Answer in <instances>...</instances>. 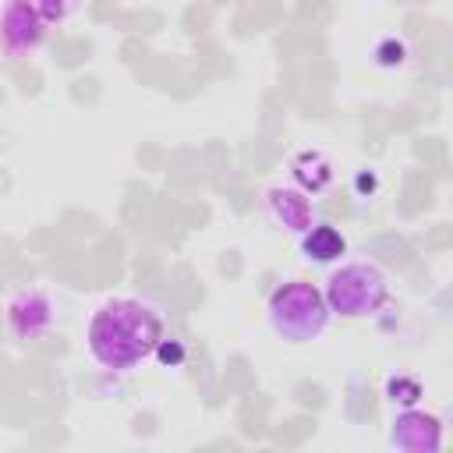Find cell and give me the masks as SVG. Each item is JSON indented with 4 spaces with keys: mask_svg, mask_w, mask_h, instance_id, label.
Instances as JSON below:
<instances>
[{
    "mask_svg": "<svg viewBox=\"0 0 453 453\" xmlns=\"http://www.w3.org/2000/svg\"><path fill=\"white\" fill-rule=\"evenodd\" d=\"M32 4L42 14V21H64L74 11V0H32Z\"/></svg>",
    "mask_w": 453,
    "mask_h": 453,
    "instance_id": "8fae6325",
    "label": "cell"
},
{
    "mask_svg": "<svg viewBox=\"0 0 453 453\" xmlns=\"http://www.w3.org/2000/svg\"><path fill=\"white\" fill-rule=\"evenodd\" d=\"M389 442H393L396 449H439V442H442V425H439L435 414L403 411V414L393 418Z\"/></svg>",
    "mask_w": 453,
    "mask_h": 453,
    "instance_id": "8992f818",
    "label": "cell"
},
{
    "mask_svg": "<svg viewBox=\"0 0 453 453\" xmlns=\"http://www.w3.org/2000/svg\"><path fill=\"white\" fill-rule=\"evenodd\" d=\"M322 297L329 304V315L365 319V315H375L386 304L389 283H386V273L375 262H343L329 273Z\"/></svg>",
    "mask_w": 453,
    "mask_h": 453,
    "instance_id": "3957f363",
    "label": "cell"
},
{
    "mask_svg": "<svg viewBox=\"0 0 453 453\" xmlns=\"http://www.w3.org/2000/svg\"><path fill=\"white\" fill-rule=\"evenodd\" d=\"M301 251L311 262H340L347 255V237L333 223H311L301 234Z\"/></svg>",
    "mask_w": 453,
    "mask_h": 453,
    "instance_id": "ba28073f",
    "label": "cell"
},
{
    "mask_svg": "<svg viewBox=\"0 0 453 453\" xmlns=\"http://www.w3.org/2000/svg\"><path fill=\"white\" fill-rule=\"evenodd\" d=\"M290 173L294 180L301 184V191L308 195H319L329 180H333V163L322 149H301L294 159H290Z\"/></svg>",
    "mask_w": 453,
    "mask_h": 453,
    "instance_id": "9c48e42d",
    "label": "cell"
},
{
    "mask_svg": "<svg viewBox=\"0 0 453 453\" xmlns=\"http://www.w3.org/2000/svg\"><path fill=\"white\" fill-rule=\"evenodd\" d=\"M42 14L35 11L32 0H7L0 11V46L7 53H25L42 42Z\"/></svg>",
    "mask_w": 453,
    "mask_h": 453,
    "instance_id": "277c9868",
    "label": "cell"
},
{
    "mask_svg": "<svg viewBox=\"0 0 453 453\" xmlns=\"http://www.w3.org/2000/svg\"><path fill=\"white\" fill-rule=\"evenodd\" d=\"M163 315L156 304L142 297H110L103 301L85 329L88 354L106 372H131L145 357H152L163 333Z\"/></svg>",
    "mask_w": 453,
    "mask_h": 453,
    "instance_id": "6da1fadb",
    "label": "cell"
},
{
    "mask_svg": "<svg viewBox=\"0 0 453 453\" xmlns=\"http://www.w3.org/2000/svg\"><path fill=\"white\" fill-rule=\"evenodd\" d=\"M152 354H156L163 365H177V361L184 357V347H180L177 340H166V336H163V340L156 343V350H152Z\"/></svg>",
    "mask_w": 453,
    "mask_h": 453,
    "instance_id": "4fadbf2b",
    "label": "cell"
},
{
    "mask_svg": "<svg viewBox=\"0 0 453 453\" xmlns=\"http://www.w3.org/2000/svg\"><path fill=\"white\" fill-rule=\"evenodd\" d=\"M326 322H329V304L315 283L287 280L269 294V326L287 343H308L322 336Z\"/></svg>",
    "mask_w": 453,
    "mask_h": 453,
    "instance_id": "7a4b0ae2",
    "label": "cell"
},
{
    "mask_svg": "<svg viewBox=\"0 0 453 453\" xmlns=\"http://www.w3.org/2000/svg\"><path fill=\"white\" fill-rule=\"evenodd\" d=\"M53 326V301L46 290H21L7 304V329L18 340H35Z\"/></svg>",
    "mask_w": 453,
    "mask_h": 453,
    "instance_id": "5b68a950",
    "label": "cell"
},
{
    "mask_svg": "<svg viewBox=\"0 0 453 453\" xmlns=\"http://www.w3.org/2000/svg\"><path fill=\"white\" fill-rule=\"evenodd\" d=\"M265 205H269V216H273L280 226L294 230V234H304V230L315 223L311 198H308V191H301V188H283V184H276V188L265 191Z\"/></svg>",
    "mask_w": 453,
    "mask_h": 453,
    "instance_id": "52a82bcc",
    "label": "cell"
},
{
    "mask_svg": "<svg viewBox=\"0 0 453 453\" xmlns=\"http://www.w3.org/2000/svg\"><path fill=\"white\" fill-rule=\"evenodd\" d=\"M375 57H379V64H386V67L403 64V42L386 39V42H379V46H375Z\"/></svg>",
    "mask_w": 453,
    "mask_h": 453,
    "instance_id": "7c38bea8",
    "label": "cell"
},
{
    "mask_svg": "<svg viewBox=\"0 0 453 453\" xmlns=\"http://www.w3.org/2000/svg\"><path fill=\"white\" fill-rule=\"evenodd\" d=\"M386 393H389L393 403H400V407H414V403L421 400V382H418V379H407V375H396V379H389Z\"/></svg>",
    "mask_w": 453,
    "mask_h": 453,
    "instance_id": "30bf717a",
    "label": "cell"
}]
</instances>
